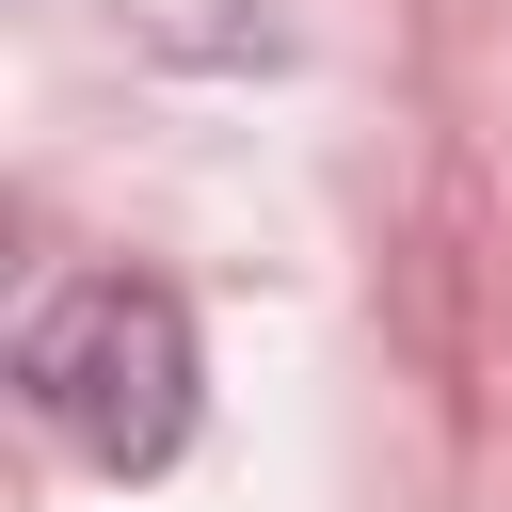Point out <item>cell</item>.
Listing matches in <instances>:
<instances>
[{"label":"cell","instance_id":"6da1fadb","mask_svg":"<svg viewBox=\"0 0 512 512\" xmlns=\"http://www.w3.org/2000/svg\"><path fill=\"white\" fill-rule=\"evenodd\" d=\"M16 384H32V416H48L80 464L144 480V464L192 432V320H176V288H144V272H80V288L32 304Z\"/></svg>","mask_w":512,"mask_h":512}]
</instances>
